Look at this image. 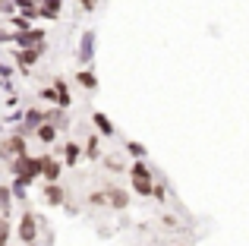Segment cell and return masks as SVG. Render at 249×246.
Listing matches in <instances>:
<instances>
[{
	"label": "cell",
	"mask_w": 249,
	"mask_h": 246,
	"mask_svg": "<svg viewBox=\"0 0 249 246\" xmlns=\"http://www.w3.org/2000/svg\"><path fill=\"white\" fill-rule=\"evenodd\" d=\"M44 171V158H19L16 161V177L19 183H32L38 174Z\"/></svg>",
	"instance_id": "6da1fadb"
},
{
	"label": "cell",
	"mask_w": 249,
	"mask_h": 246,
	"mask_svg": "<svg viewBox=\"0 0 249 246\" xmlns=\"http://www.w3.org/2000/svg\"><path fill=\"white\" fill-rule=\"evenodd\" d=\"M129 177H133L136 193H142V196H155V183H152V174H148L145 164H133V167H129Z\"/></svg>",
	"instance_id": "7a4b0ae2"
},
{
	"label": "cell",
	"mask_w": 249,
	"mask_h": 246,
	"mask_svg": "<svg viewBox=\"0 0 249 246\" xmlns=\"http://www.w3.org/2000/svg\"><path fill=\"white\" fill-rule=\"evenodd\" d=\"M19 237H22V243H35V218L32 215H22V221H19Z\"/></svg>",
	"instance_id": "3957f363"
},
{
	"label": "cell",
	"mask_w": 249,
	"mask_h": 246,
	"mask_svg": "<svg viewBox=\"0 0 249 246\" xmlns=\"http://www.w3.org/2000/svg\"><path fill=\"white\" fill-rule=\"evenodd\" d=\"M91 54H95V35H91V32H85V35H82V48H79V60L89 63Z\"/></svg>",
	"instance_id": "277c9868"
},
{
	"label": "cell",
	"mask_w": 249,
	"mask_h": 246,
	"mask_svg": "<svg viewBox=\"0 0 249 246\" xmlns=\"http://www.w3.org/2000/svg\"><path fill=\"white\" fill-rule=\"evenodd\" d=\"M44 202H48V205H60V202H63V193H60V186H54V183H51L48 190H44Z\"/></svg>",
	"instance_id": "5b68a950"
},
{
	"label": "cell",
	"mask_w": 249,
	"mask_h": 246,
	"mask_svg": "<svg viewBox=\"0 0 249 246\" xmlns=\"http://www.w3.org/2000/svg\"><path fill=\"white\" fill-rule=\"evenodd\" d=\"M6 155H25V142H22V136H13L10 142H6Z\"/></svg>",
	"instance_id": "8992f818"
},
{
	"label": "cell",
	"mask_w": 249,
	"mask_h": 246,
	"mask_svg": "<svg viewBox=\"0 0 249 246\" xmlns=\"http://www.w3.org/2000/svg\"><path fill=\"white\" fill-rule=\"evenodd\" d=\"M41 174L51 180V183H54V180L60 177V164H57V161H51V158H44V171H41Z\"/></svg>",
	"instance_id": "52a82bcc"
},
{
	"label": "cell",
	"mask_w": 249,
	"mask_h": 246,
	"mask_svg": "<svg viewBox=\"0 0 249 246\" xmlns=\"http://www.w3.org/2000/svg\"><path fill=\"white\" fill-rule=\"evenodd\" d=\"M95 123H98V129H101L104 136H110V133H114V126H110V120L104 117V114H95Z\"/></svg>",
	"instance_id": "ba28073f"
},
{
	"label": "cell",
	"mask_w": 249,
	"mask_h": 246,
	"mask_svg": "<svg viewBox=\"0 0 249 246\" xmlns=\"http://www.w3.org/2000/svg\"><path fill=\"white\" fill-rule=\"evenodd\" d=\"M38 136H41V142H54L57 139V126H51V123H48V126L38 129Z\"/></svg>",
	"instance_id": "9c48e42d"
},
{
	"label": "cell",
	"mask_w": 249,
	"mask_h": 246,
	"mask_svg": "<svg viewBox=\"0 0 249 246\" xmlns=\"http://www.w3.org/2000/svg\"><path fill=\"white\" fill-rule=\"evenodd\" d=\"M57 13H60V0H48V3H44V10H41V16H57Z\"/></svg>",
	"instance_id": "30bf717a"
},
{
	"label": "cell",
	"mask_w": 249,
	"mask_h": 246,
	"mask_svg": "<svg viewBox=\"0 0 249 246\" xmlns=\"http://www.w3.org/2000/svg\"><path fill=\"white\" fill-rule=\"evenodd\" d=\"M57 105L60 107L70 105V95H67V86H63V82H57Z\"/></svg>",
	"instance_id": "8fae6325"
},
{
	"label": "cell",
	"mask_w": 249,
	"mask_h": 246,
	"mask_svg": "<svg viewBox=\"0 0 249 246\" xmlns=\"http://www.w3.org/2000/svg\"><path fill=\"white\" fill-rule=\"evenodd\" d=\"M76 161H79V145L70 142V145H67V164H76Z\"/></svg>",
	"instance_id": "7c38bea8"
},
{
	"label": "cell",
	"mask_w": 249,
	"mask_h": 246,
	"mask_svg": "<svg viewBox=\"0 0 249 246\" xmlns=\"http://www.w3.org/2000/svg\"><path fill=\"white\" fill-rule=\"evenodd\" d=\"M38 123H41V114H38V111H29V114H25V126H38Z\"/></svg>",
	"instance_id": "4fadbf2b"
},
{
	"label": "cell",
	"mask_w": 249,
	"mask_h": 246,
	"mask_svg": "<svg viewBox=\"0 0 249 246\" xmlns=\"http://www.w3.org/2000/svg\"><path fill=\"white\" fill-rule=\"evenodd\" d=\"M126 148H129V155H136V158H142V155H145V148H142L139 142H126Z\"/></svg>",
	"instance_id": "5bb4252c"
},
{
	"label": "cell",
	"mask_w": 249,
	"mask_h": 246,
	"mask_svg": "<svg viewBox=\"0 0 249 246\" xmlns=\"http://www.w3.org/2000/svg\"><path fill=\"white\" fill-rule=\"evenodd\" d=\"M79 82L89 86V88H95V76H91V73H79Z\"/></svg>",
	"instance_id": "9a60e30c"
},
{
	"label": "cell",
	"mask_w": 249,
	"mask_h": 246,
	"mask_svg": "<svg viewBox=\"0 0 249 246\" xmlns=\"http://www.w3.org/2000/svg\"><path fill=\"white\" fill-rule=\"evenodd\" d=\"M110 202H114L117 209H123V205H126V199H123V193H110Z\"/></svg>",
	"instance_id": "2e32d148"
},
{
	"label": "cell",
	"mask_w": 249,
	"mask_h": 246,
	"mask_svg": "<svg viewBox=\"0 0 249 246\" xmlns=\"http://www.w3.org/2000/svg\"><path fill=\"white\" fill-rule=\"evenodd\" d=\"M6 237H10V228H6V221H0V246H6Z\"/></svg>",
	"instance_id": "e0dca14e"
},
{
	"label": "cell",
	"mask_w": 249,
	"mask_h": 246,
	"mask_svg": "<svg viewBox=\"0 0 249 246\" xmlns=\"http://www.w3.org/2000/svg\"><path fill=\"white\" fill-rule=\"evenodd\" d=\"M0 205H3V211H6V209H10V193H6V190H3V186H0Z\"/></svg>",
	"instance_id": "ac0fdd59"
},
{
	"label": "cell",
	"mask_w": 249,
	"mask_h": 246,
	"mask_svg": "<svg viewBox=\"0 0 249 246\" xmlns=\"http://www.w3.org/2000/svg\"><path fill=\"white\" fill-rule=\"evenodd\" d=\"M16 6H22L25 13H35V3H32V0H16Z\"/></svg>",
	"instance_id": "d6986e66"
},
{
	"label": "cell",
	"mask_w": 249,
	"mask_h": 246,
	"mask_svg": "<svg viewBox=\"0 0 249 246\" xmlns=\"http://www.w3.org/2000/svg\"><path fill=\"white\" fill-rule=\"evenodd\" d=\"M41 98H44V101H54V98H57V95H54V88H44V92H41Z\"/></svg>",
	"instance_id": "ffe728a7"
},
{
	"label": "cell",
	"mask_w": 249,
	"mask_h": 246,
	"mask_svg": "<svg viewBox=\"0 0 249 246\" xmlns=\"http://www.w3.org/2000/svg\"><path fill=\"white\" fill-rule=\"evenodd\" d=\"M13 22H16V29H19V32H25V29H29V22H25V19H19V16L13 19Z\"/></svg>",
	"instance_id": "44dd1931"
},
{
	"label": "cell",
	"mask_w": 249,
	"mask_h": 246,
	"mask_svg": "<svg viewBox=\"0 0 249 246\" xmlns=\"http://www.w3.org/2000/svg\"><path fill=\"white\" fill-rule=\"evenodd\" d=\"M82 3H85V6H89V10H91V6H95V0H82Z\"/></svg>",
	"instance_id": "7402d4cb"
},
{
	"label": "cell",
	"mask_w": 249,
	"mask_h": 246,
	"mask_svg": "<svg viewBox=\"0 0 249 246\" xmlns=\"http://www.w3.org/2000/svg\"><path fill=\"white\" fill-rule=\"evenodd\" d=\"M6 73H10V70H6V67H0V76H6Z\"/></svg>",
	"instance_id": "603a6c76"
}]
</instances>
